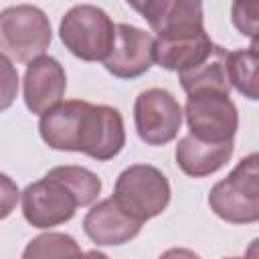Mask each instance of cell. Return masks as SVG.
Returning a JSON list of instances; mask_svg holds the SVG:
<instances>
[{"label":"cell","instance_id":"e0dca14e","mask_svg":"<svg viewBox=\"0 0 259 259\" xmlns=\"http://www.w3.org/2000/svg\"><path fill=\"white\" fill-rule=\"evenodd\" d=\"M81 253L79 243L67 233H42L22 251V259H73Z\"/></svg>","mask_w":259,"mask_h":259},{"label":"cell","instance_id":"9c48e42d","mask_svg":"<svg viewBox=\"0 0 259 259\" xmlns=\"http://www.w3.org/2000/svg\"><path fill=\"white\" fill-rule=\"evenodd\" d=\"M101 63L117 79H136L154 63V36L134 24H115L113 45Z\"/></svg>","mask_w":259,"mask_h":259},{"label":"cell","instance_id":"603a6c76","mask_svg":"<svg viewBox=\"0 0 259 259\" xmlns=\"http://www.w3.org/2000/svg\"><path fill=\"white\" fill-rule=\"evenodd\" d=\"M225 259H245V257H225Z\"/></svg>","mask_w":259,"mask_h":259},{"label":"cell","instance_id":"44dd1931","mask_svg":"<svg viewBox=\"0 0 259 259\" xmlns=\"http://www.w3.org/2000/svg\"><path fill=\"white\" fill-rule=\"evenodd\" d=\"M158 259H202L198 253L190 251V249H184V247H174V249H168L164 251Z\"/></svg>","mask_w":259,"mask_h":259},{"label":"cell","instance_id":"ac0fdd59","mask_svg":"<svg viewBox=\"0 0 259 259\" xmlns=\"http://www.w3.org/2000/svg\"><path fill=\"white\" fill-rule=\"evenodd\" d=\"M18 93V71L10 59L0 55V111L8 109Z\"/></svg>","mask_w":259,"mask_h":259},{"label":"cell","instance_id":"d6986e66","mask_svg":"<svg viewBox=\"0 0 259 259\" xmlns=\"http://www.w3.org/2000/svg\"><path fill=\"white\" fill-rule=\"evenodd\" d=\"M257 4H243L235 2L233 4V24L241 34L251 36V40H257Z\"/></svg>","mask_w":259,"mask_h":259},{"label":"cell","instance_id":"ba28073f","mask_svg":"<svg viewBox=\"0 0 259 259\" xmlns=\"http://www.w3.org/2000/svg\"><path fill=\"white\" fill-rule=\"evenodd\" d=\"M134 121L144 144L164 146L178 136L182 125V107L168 89L152 87L136 97Z\"/></svg>","mask_w":259,"mask_h":259},{"label":"cell","instance_id":"8fae6325","mask_svg":"<svg viewBox=\"0 0 259 259\" xmlns=\"http://www.w3.org/2000/svg\"><path fill=\"white\" fill-rule=\"evenodd\" d=\"M67 89V75L55 57H38L28 63L24 73V105L30 113L42 115L57 107Z\"/></svg>","mask_w":259,"mask_h":259},{"label":"cell","instance_id":"52a82bcc","mask_svg":"<svg viewBox=\"0 0 259 259\" xmlns=\"http://www.w3.org/2000/svg\"><path fill=\"white\" fill-rule=\"evenodd\" d=\"M125 146V127L121 113L111 105H93L87 101L75 138V152L97 162L115 158Z\"/></svg>","mask_w":259,"mask_h":259},{"label":"cell","instance_id":"2e32d148","mask_svg":"<svg viewBox=\"0 0 259 259\" xmlns=\"http://www.w3.org/2000/svg\"><path fill=\"white\" fill-rule=\"evenodd\" d=\"M257 71H259V51L257 40L249 49H239L227 53V75L231 87H235L247 99H257Z\"/></svg>","mask_w":259,"mask_h":259},{"label":"cell","instance_id":"277c9868","mask_svg":"<svg viewBox=\"0 0 259 259\" xmlns=\"http://www.w3.org/2000/svg\"><path fill=\"white\" fill-rule=\"evenodd\" d=\"M53 38L49 16L32 4L8 6L0 12V55L30 63L49 49Z\"/></svg>","mask_w":259,"mask_h":259},{"label":"cell","instance_id":"8992f818","mask_svg":"<svg viewBox=\"0 0 259 259\" xmlns=\"http://www.w3.org/2000/svg\"><path fill=\"white\" fill-rule=\"evenodd\" d=\"M190 136L210 144L233 142L239 130L237 105L225 93H192L184 105Z\"/></svg>","mask_w":259,"mask_h":259},{"label":"cell","instance_id":"7c38bea8","mask_svg":"<svg viewBox=\"0 0 259 259\" xmlns=\"http://www.w3.org/2000/svg\"><path fill=\"white\" fill-rule=\"evenodd\" d=\"M140 229L142 223L125 214L111 196L93 204L83 219L85 235L97 245H123L138 237Z\"/></svg>","mask_w":259,"mask_h":259},{"label":"cell","instance_id":"3957f363","mask_svg":"<svg viewBox=\"0 0 259 259\" xmlns=\"http://www.w3.org/2000/svg\"><path fill=\"white\" fill-rule=\"evenodd\" d=\"M170 182L150 164H134L125 168L113 186V202L138 223H146L162 214L170 202Z\"/></svg>","mask_w":259,"mask_h":259},{"label":"cell","instance_id":"7402d4cb","mask_svg":"<svg viewBox=\"0 0 259 259\" xmlns=\"http://www.w3.org/2000/svg\"><path fill=\"white\" fill-rule=\"evenodd\" d=\"M73 259H109L105 253H101V251H81L77 257H73Z\"/></svg>","mask_w":259,"mask_h":259},{"label":"cell","instance_id":"ffe728a7","mask_svg":"<svg viewBox=\"0 0 259 259\" xmlns=\"http://www.w3.org/2000/svg\"><path fill=\"white\" fill-rule=\"evenodd\" d=\"M18 198H20V190L16 182L0 172V221L12 214V210L18 204Z\"/></svg>","mask_w":259,"mask_h":259},{"label":"cell","instance_id":"6da1fadb","mask_svg":"<svg viewBox=\"0 0 259 259\" xmlns=\"http://www.w3.org/2000/svg\"><path fill=\"white\" fill-rule=\"evenodd\" d=\"M101 192V180L83 166H57L40 180L28 184L22 198V214L36 229L59 227L75 217L79 206H89Z\"/></svg>","mask_w":259,"mask_h":259},{"label":"cell","instance_id":"4fadbf2b","mask_svg":"<svg viewBox=\"0 0 259 259\" xmlns=\"http://www.w3.org/2000/svg\"><path fill=\"white\" fill-rule=\"evenodd\" d=\"M214 42L206 34V30L174 36V38H154V61L166 69L182 73L200 61H204Z\"/></svg>","mask_w":259,"mask_h":259},{"label":"cell","instance_id":"5b68a950","mask_svg":"<svg viewBox=\"0 0 259 259\" xmlns=\"http://www.w3.org/2000/svg\"><path fill=\"white\" fill-rule=\"evenodd\" d=\"M65 49L81 61H103L113 45L115 24L109 14L93 4H77L65 12L59 24Z\"/></svg>","mask_w":259,"mask_h":259},{"label":"cell","instance_id":"7a4b0ae2","mask_svg":"<svg viewBox=\"0 0 259 259\" xmlns=\"http://www.w3.org/2000/svg\"><path fill=\"white\" fill-rule=\"evenodd\" d=\"M210 210L231 225H251L259 219V168L257 154L245 156L227 178L208 192Z\"/></svg>","mask_w":259,"mask_h":259},{"label":"cell","instance_id":"30bf717a","mask_svg":"<svg viewBox=\"0 0 259 259\" xmlns=\"http://www.w3.org/2000/svg\"><path fill=\"white\" fill-rule=\"evenodd\" d=\"M134 10L148 20L156 38H174L204 30L202 4L192 0H150L130 2Z\"/></svg>","mask_w":259,"mask_h":259},{"label":"cell","instance_id":"9a60e30c","mask_svg":"<svg viewBox=\"0 0 259 259\" xmlns=\"http://www.w3.org/2000/svg\"><path fill=\"white\" fill-rule=\"evenodd\" d=\"M180 85L186 91V95L202 93V91H214V93H231V83L227 75V51L219 45L212 47L210 55L200 61L198 65L178 73Z\"/></svg>","mask_w":259,"mask_h":259},{"label":"cell","instance_id":"5bb4252c","mask_svg":"<svg viewBox=\"0 0 259 259\" xmlns=\"http://www.w3.org/2000/svg\"><path fill=\"white\" fill-rule=\"evenodd\" d=\"M235 144H210L192 138L190 134L184 136L176 146V164L178 168L190 178H204L219 172L233 156Z\"/></svg>","mask_w":259,"mask_h":259}]
</instances>
